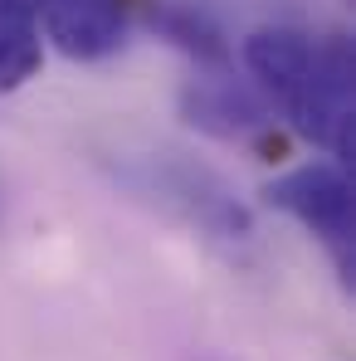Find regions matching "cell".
Instances as JSON below:
<instances>
[{"mask_svg":"<svg viewBox=\"0 0 356 361\" xmlns=\"http://www.w3.org/2000/svg\"><path fill=\"white\" fill-rule=\"evenodd\" d=\"M118 180L127 190L147 195L152 205H161L166 215H176L185 225H195L210 240H249L254 235V215L249 205L230 190V180L215 166L185 157V152H147L118 166Z\"/></svg>","mask_w":356,"mask_h":361,"instance_id":"6da1fadb","label":"cell"},{"mask_svg":"<svg viewBox=\"0 0 356 361\" xmlns=\"http://www.w3.org/2000/svg\"><path fill=\"white\" fill-rule=\"evenodd\" d=\"M264 205L297 220L307 235L327 244L342 283L352 288V264H356V215H352V180L342 166H297V171H283L278 180H269L264 190Z\"/></svg>","mask_w":356,"mask_h":361,"instance_id":"7a4b0ae2","label":"cell"},{"mask_svg":"<svg viewBox=\"0 0 356 361\" xmlns=\"http://www.w3.org/2000/svg\"><path fill=\"white\" fill-rule=\"evenodd\" d=\"M293 127L327 147L337 161H352V127H356V59L347 35H327L312 39V68L288 103Z\"/></svg>","mask_w":356,"mask_h":361,"instance_id":"3957f363","label":"cell"},{"mask_svg":"<svg viewBox=\"0 0 356 361\" xmlns=\"http://www.w3.org/2000/svg\"><path fill=\"white\" fill-rule=\"evenodd\" d=\"M176 113L185 127L215 137V142H235L249 132H264L274 122V103L230 73H205V78H185L176 93Z\"/></svg>","mask_w":356,"mask_h":361,"instance_id":"277c9868","label":"cell"},{"mask_svg":"<svg viewBox=\"0 0 356 361\" xmlns=\"http://www.w3.org/2000/svg\"><path fill=\"white\" fill-rule=\"evenodd\" d=\"M39 35L59 49L63 59L98 63L118 54L127 39V5L122 0H35Z\"/></svg>","mask_w":356,"mask_h":361,"instance_id":"5b68a950","label":"cell"},{"mask_svg":"<svg viewBox=\"0 0 356 361\" xmlns=\"http://www.w3.org/2000/svg\"><path fill=\"white\" fill-rule=\"evenodd\" d=\"M244 68L288 113V103L297 98V88L312 68V39L293 25H259L244 35Z\"/></svg>","mask_w":356,"mask_h":361,"instance_id":"8992f818","label":"cell"},{"mask_svg":"<svg viewBox=\"0 0 356 361\" xmlns=\"http://www.w3.org/2000/svg\"><path fill=\"white\" fill-rule=\"evenodd\" d=\"M142 10H147V25L166 44H176L180 54H190L200 68H210V73L230 68V39L205 5H195V0H147Z\"/></svg>","mask_w":356,"mask_h":361,"instance_id":"52a82bcc","label":"cell"},{"mask_svg":"<svg viewBox=\"0 0 356 361\" xmlns=\"http://www.w3.org/2000/svg\"><path fill=\"white\" fill-rule=\"evenodd\" d=\"M44 63V35L35 0H0V93L25 88Z\"/></svg>","mask_w":356,"mask_h":361,"instance_id":"ba28073f","label":"cell"},{"mask_svg":"<svg viewBox=\"0 0 356 361\" xmlns=\"http://www.w3.org/2000/svg\"><path fill=\"white\" fill-rule=\"evenodd\" d=\"M259 152H264V161H283L288 137H283V132H274V137H264V142H259Z\"/></svg>","mask_w":356,"mask_h":361,"instance_id":"9c48e42d","label":"cell"}]
</instances>
